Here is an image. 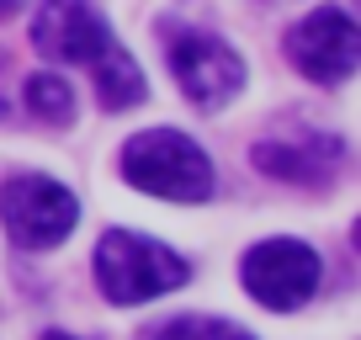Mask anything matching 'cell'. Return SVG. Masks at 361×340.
Here are the masks:
<instances>
[{
  "label": "cell",
  "instance_id": "cell-1",
  "mask_svg": "<svg viewBox=\"0 0 361 340\" xmlns=\"http://www.w3.org/2000/svg\"><path fill=\"white\" fill-rule=\"evenodd\" d=\"M123 176L149 197H170V202H207L213 197V165L207 154L176 128H154V133H133L123 149Z\"/></svg>",
  "mask_w": 361,
  "mask_h": 340
},
{
  "label": "cell",
  "instance_id": "cell-2",
  "mask_svg": "<svg viewBox=\"0 0 361 340\" xmlns=\"http://www.w3.org/2000/svg\"><path fill=\"white\" fill-rule=\"evenodd\" d=\"M192 277V266L180 261L176 250L154 245L144 234H128V229H106L102 245H96V282L112 303H144V298H159L170 287H180Z\"/></svg>",
  "mask_w": 361,
  "mask_h": 340
},
{
  "label": "cell",
  "instance_id": "cell-3",
  "mask_svg": "<svg viewBox=\"0 0 361 340\" xmlns=\"http://www.w3.org/2000/svg\"><path fill=\"white\" fill-rule=\"evenodd\" d=\"M75 218H80V202L48 176H11L0 186V224L27 250H54L59 239H69Z\"/></svg>",
  "mask_w": 361,
  "mask_h": 340
},
{
  "label": "cell",
  "instance_id": "cell-4",
  "mask_svg": "<svg viewBox=\"0 0 361 340\" xmlns=\"http://www.w3.org/2000/svg\"><path fill=\"white\" fill-rule=\"evenodd\" d=\"M287 54H293V64L303 69L308 80L340 85V80H350L356 64H361V32H356V22H350V11L324 6V11L303 16V22L287 32Z\"/></svg>",
  "mask_w": 361,
  "mask_h": 340
},
{
  "label": "cell",
  "instance_id": "cell-5",
  "mask_svg": "<svg viewBox=\"0 0 361 340\" xmlns=\"http://www.w3.org/2000/svg\"><path fill=\"white\" fill-rule=\"evenodd\" d=\"M245 287L266 308H303L319 287V255L303 239H266L245 255Z\"/></svg>",
  "mask_w": 361,
  "mask_h": 340
},
{
  "label": "cell",
  "instance_id": "cell-6",
  "mask_svg": "<svg viewBox=\"0 0 361 340\" xmlns=\"http://www.w3.org/2000/svg\"><path fill=\"white\" fill-rule=\"evenodd\" d=\"M170 69H176V85L186 91V102H197L202 112H218L245 85V59L207 32H180L170 43Z\"/></svg>",
  "mask_w": 361,
  "mask_h": 340
},
{
  "label": "cell",
  "instance_id": "cell-7",
  "mask_svg": "<svg viewBox=\"0 0 361 340\" xmlns=\"http://www.w3.org/2000/svg\"><path fill=\"white\" fill-rule=\"evenodd\" d=\"M32 48L59 64H90L112 48V27L90 0H43V11L32 16Z\"/></svg>",
  "mask_w": 361,
  "mask_h": 340
},
{
  "label": "cell",
  "instance_id": "cell-8",
  "mask_svg": "<svg viewBox=\"0 0 361 340\" xmlns=\"http://www.w3.org/2000/svg\"><path fill=\"white\" fill-rule=\"evenodd\" d=\"M255 165L276 181H314L340 165V138L308 133V138H276V144L266 138V144H255Z\"/></svg>",
  "mask_w": 361,
  "mask_h": 340
},
{
  "label": "cell",
  "instance_id": "cell-9",
  "mask_svg": "<svg viewBox=\"0 0 361 340\" xmlns=\"http://www.w3.org/2000/svg\"><path fill=\"white\" fill-rule=\"evenodd\" d=\"M90 69H96V91H102V107L106 112H128L133 102H144V69L133 64V54H123V48H106L102 59H90Z\"/></svg>",
  "mask_w": 361,
  "mask_h": 340
},
{
  "label": "cell",
  "instance_id": "cell-10",
  "mask_svg": "<svg viewBox=\"0 0 361 340\" xmlns=\"http://www.w3.org/2000/svg\"><path fill=\"white\" fill-rule=\"evenodd\" d=\"M27 112L43 117L48 128H64V123H75V91L59 75H32L27 80Z\"/></svg>",
  "mask_w": 361,
  "mask_h": 340
},
{
  "label": "cell",
  "instance_id": "cell-11",
  "mask_svg": "<svg viewBox=\"0 0 361 340\" xmlns=\"http://www.w3.org/2000/svg\"><path fill=\"white\" fill-rule=\"evenodd\" d=\"M154 340H255L250 329L228 324V319H207V314H192V319H170Z\"/></svg>",
  "mask_w": 361,
  "mask_h": 340
},
{
  "label": "cell",
  "instance_id": "cell-12",
  "mask_svg": "<svg viewBox=\"0 0 361 340\" xmlns=\"http://www.w3.org/2000/svg\"><path fill=\"white\" fill-rule=\"evenodd\" d=\"M16 6H22V0H0V16H11V11H16Z\"/></svg>",
  "mask_w": 361,
  "mask_h": 340
},
{
  "label": "cell",
  "instance_id": "cell-13",
  "mask_svg": "<svg viewBox=\"0 0 361 340\" xmlns=\"http://www.w3.org/2000/svg\"><path fill=\"white\" fill-rule=\"evenodd\" d=\"M43 340H75V335H64V329H48V335Z\"/></svg>",
  "mask_w": 361,
  "mask_h": 340
}]
</instances>
